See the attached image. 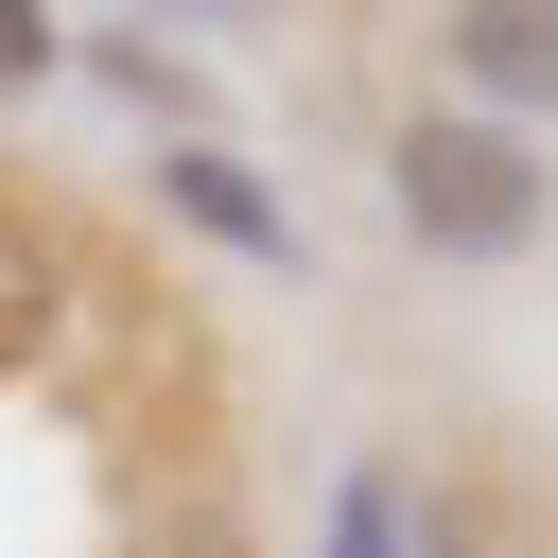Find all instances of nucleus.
<instances>
[{
	"instance_id": "nucleus-7",
	"label": "nucleus",
	"mask_w": 558,
	"mask_h": 558,
	"mask_svg": "<svg viewBox=\"0 0 558 558\" xmlns=\"http://www.w3.org/2000/svg\"><path fill=\"white\" fill-rule=\"evenodd\" d=\"M331 558H401V488H384V471L331 488Z\"/></svg>"
},
{
	"instance_id": "nucleus-8",
	"label": "nucleus",
	"mask_w": 558,
	"mask_h": 558,
	"mask_svg": "<svg viewBox=\"0 0 558 558\" xmlns=\"http://www.w3.org/2000/svg\"><path fill=\"white\" fill-rule=\"evenodd\" d=\"M52 70V0H0V87H35Z\"/></svg>"
},
{
	"instance_id": "nucleus-6",
	"label": "nucleus",
	"mask_w": 558,
	"mask_h": 558,
	"mask_svg": "<svg viewBox=\"0 0 558 558\" xmlns=\"http://www.w3.org/2000/svg\"><path fill=\"white\" fill-rule=\"evenodd\" d=\"M87 70H105V87H122V105H157V122H192V70H174V52H157V35H105V52H87Z\"/></svg>"
},
{
	"instance_id": "nucleus-4",
	"label": "nucleus",
	"mask_w": 558,
	"mask_h": 558,
	"mask_svg": "<svg viewBox=\"0 0 558 558\" xmlns=\"http://www.w3.org/2000/svg\"><path fill=\"white\" fill-rule=\"evenodd\" d=\"M122 558H262V523H244V488H174Z\"/></svg>"
},
{
	"instance_id": "nucleus-5",
	"label": "nucleus",
	"mask_w": 558,
	"mask_h": 558,
	"mask_svg": "<svg viewBox=\"0 0 558 558\" xmlns=\"http://www.w3.org/2000/svg\"><path fill=\"white\" fill-rule=\"evenodd\" d=\"M35 331H52V244L0 209V366H35Z\"/></svg>"
},
{
	"instance_id": "nucleus-2",
	"label": "nucleus",
	"mask_w": 558,
	"mask_h": 558,
	"mask_svg": "<svg viewBox=\"0 0 558 558\" xmlns=\"http://www.w3.org/2000/svg\"><path fill=\"white\" fill-rule=\"evenodd\" d=\"M436 52L488 122H558V0H436Z\"/></svg>"
},
{
	"instance_id": "nucleus-3",
	"label": "nucleus",
	"mask_w": 558,
	"mask_h": 558,
	"mask_svg": "<svg viewBox=\"0 0 558 558\" xmlns=\"http://www.w3.org/2000/svg\"><path fill=\"white\" fill-rule=\"evenodd\" d=\"M157 192H174V209H192L209 244H244V262H279V279H296V209H279V192H262L244 157H209V140H174V157H157Z\"/></svg>"
},
{
	"instance_id": "nucleus-1",
	"label": "nucleus",
	"mask_w": 558,
	"mask_h": 558,
	"mask_svg": "<svg viewBox=\"0 0 558 558\" xmlns=\"http://www.w3.org/2000/svg\"><path fill=\"white\" fill-rule=\"evenodd\" d=\"M384 209H401L436 262H523V244L558 227V157H541L523 122H488V105H418V122L384 140Z\"/></svg>"
}]
</instances>
